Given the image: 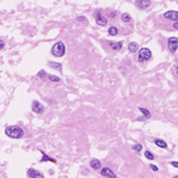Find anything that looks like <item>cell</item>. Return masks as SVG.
Listing matches in <instances>:
<instances>
[{
  "label": "cell",
  "instance_id": "cell-11",
  "mask_svg": "<svg viewBox=\"0 0 178 178\" xmlns=\"http://www.w3.org/2000/svg\"><path fill=\"white\" fill-rule=\"evenodd\" d=\"M128 49L131 52H137L139 49V44L135 43V42H132L128 45Z\"/></svg>",
  "mask_w": 178,
  "mask_h": 178
},
{
  "label": "cell",
  "instance_id": "cell-17",
  "mask_svg": "<svg viewBox=\"0 0 178 178\" xmlns=\"http://www.w3.org/2000/svg\"><path fill=\"white\" fill-rule=\"evenodd\" d=\"M108 34L111 36H115L118 34V29L116 27H114V26H111V27L108 28Z\"/></svg>",
  "mask_w": 178,
  "mask_h": 178
},
{
  "label": "cell",
  "instance_id": "cell-1",
  "mask_svg": "<svg viewBox=\"0 0 178 178\" xmlns=\"http://www.w3.org/2000/svg\"><path fill=\"white\" fill-rule=\"evenodd\" d=\"M5 134L12 139H20L23 135V130L18 126H10L5 129Z\"/></svg>",
  "mask_w": 178,
  "mask_h": 178
},
{
  "label": "cell",
  "instance_id": "cell-22",
  "mask_svg": "<svg viewBox=\"0 0 178 178\" xmlns=\"http://www.w3.org/2000/svg\"><path fill=\"white\" fill-rule=\"evenodd\" d=\"M133 149H134L135 151H137V152H140L141 149H142V146H141V144L134 145V146H133Z\"/></svg>",
  "mask_w": 178,
  "mask_h": 178
},
{
  "label": "cell",
  "instance_id": "cell-27",
  "mask_svg": "<svg viewBox=\"0 0 178 178\" xmlns=\"http://www.w3.org/2000/svg\"><path fill=\"white\" fill-rule=\"evenodd\" d=\"M173 27H174L175 29H178V22H176L174 23V24H173Z\"/></svg>",
  "mask_w": 178,
  "mask_h": 178
},
{
  "label": "cell",
  "instance_id": "cell-9",
  "mask_svg": "<svg viewBox=\"0 0 178 178\" xmlns=\"http://www.w3.org/2000/svg\"><path fill=\"white\" fill-rule=\"evenodd\" d=\"M101 175L104 177H116V175L113 173V171L110 169H108V167H104L101 171Z\"/></svg>",
  "mask_w": 178,
  "mask_h": 178
},
{
  "label": "cell",
  "instance_id": "cell-28",
  "mask_svg": "<svg viewBox=\"0 0 178 178\" xmlns=\"http://www.w3.org/2000/svg\"><path fill=\"white\" fill-rule=\"evenodd\" d=\"M176 70H177V72H178V67H177V68H176Z\"/></svg>",
  "mask_w": 178,
  "mask_h": 178
},
{
  "label": "cell",
  "instance_id": "cell-2",
  "mask_svg": "<svg viewBox=\"0 0 178 178\" xmlns=\"http://www.w3.org/2000/svg\"><path fill=\"white\" fill-rule=\"evenodd\" d=\"M51 53L56 57L63 56L65 54V46L62 42H57L56 44L52 47L51 49Z\"/></svg>",
  "mask_w": 178,
  "mask_h": 178
},
{
  "label": "cell",
  "instance_id": "cell-26",
  "mask_svg": "<svg viewBox=\"0 0 178 178\" xmlns=\"http://www.w3.org/2000/svg\"><path fill=\"white\" fill-rule=\"evenodd\" d=\"M5 46V44H4V42L2 41V40H0V49H2Z\"/></svg>",
  "mask_w": 178,
  "mask_h": 178
},
{
  "label": "cell",
  "instance_id": "cell-24",
  "mask_svg": "<svg viewBox=\"0 0 178 178\" xmlns=\"http://www.w3.org/2000/svg\"><path fill=\"white\" fill-rule=\"evenodd\" d=\"M150 167L153 169L154 171H158V167H157V166H155V164H150Z\"/></svg>",
  "mask_w": 178,
  "mask_h": 178
},
{
  "label": "cell",
  "instance_id": "cell-13",
  "mask_svg": "<svg viewBox=\"0 0 178 178\" xmlns=\"http://www.w3.org/2000/svg\"><path fill=\"white\" fill-rule=\"evenodd\" d=\"M155 144L157 146H159V147H161V148H166L167 147L166 142L164 141V140H162V139H156L155 140Z\"/></svg>",
  "mask_w": 178,
  "mask_h": 178
},
{
  "label": "cell",
  "instance_id": "cell-5",
  "mask_svg": "<svg viewBox=\"0 0 178 178\" xmlns=\"http://www.w3.org/2000/svg\"><path fill=\"white\" fill-rule=\"evenodd\" d=\"M164 17L167 20L178 22V12L177 11H167L164 14Z\"/></svg>",
  "mask_w": 178,
  "mask_h": 178
},
{
  "label": "cell",
  "instance_id": "cell-4",
  "mask_svg": "<svg viewBox=\"0 0 178 178\" xmlns=\"http://www.w3.org/2000/svg\"><path fill=\"white\" fill-rule=\"evenodd\" d=\"M167 46H169V49L171 52H175L178 49V38H176V37L169 38V42H167Z\"/></svg>",
  "mask_w": 178,
  "mask_h": 178
},
{
  "label": "cell",
  "instance_id": "cell-25",
  "mask_svg": "<svg viewBox=\"0 0 178 178\" xmlns=\"http://www.w3.org/2000/svg\"><path fill=\"white\" fill-rule=\"evenodd\" d=\"M171 166H173L174 167H177L178 169V162H171Z\"/></svg>",
  "mask_w": 178,
  "mask_h": 178
},
{
  "label": "cell",
  "instance_id": "cell-14",
  "mask_svg": "<svg viewBox=\"0 0 178 178\" xmlns=\"http://www.w3.org/2000/svg\"><path fill=\"white\" fill-rule=\"evenodd\" d=\"M139 110L142 112L143 116H144L145 119H148V118L151 117V113H150V111L148 110H146V108H139Z\"/></svg>",
  "mask_w": 178,
  "mask_h": 178
},
{
  "label": "cell",
  "instance_id": "cell-16",
  "mask_svg": "<svg viewBox=\"0 0 178 178\" xmlns=\"http://www.w3.org/2000/svg\"><path fill=\"white\" fill-rule=\"evenodd\" d=\"M110 47H111V49H114V50H119V49H122V47H123V44H122L121 42H118V43L110 44Z\"/></svg>",
  "mask_w": 178,
  "mask_h": 178
},
{
  "label": "cell",
  "instance_id": "cell-12",
  "mask_svg": "<svg viewBox=\"0 0 178 178\" xmlns=\"http://www.w3.org/2000/svg\"><path fill=\"white\" fill-rule=\"evenodd\" d=\"M90 166H91L92 169H99L101 166H102V164H101V162L99 160L94 159V160H92L90 162Z\"/></svg>",
  "mask_w": 178,
  "mask_h": 178
},
{
  "label": "cell",
  "instance_id": "cell-3",
  "mask_svg": "<svg viewBox=\"0 0 178 178\" xmlns=\"http://www.w3.org/2000/svg\"><path fill=\"white\" fill-rule=\"evenodd\" d=\"M151 56H152V53H151V50L147 47H143L139 50V62H143V61H147L149 60Z\"/></svg>",
  "mask_w": 178,
  "mask_h": 178
},
{
  "label": "cell",
  "instance_id": "cell-7",
  "mask_svg": "<svg viewBox=\"0 0 178 178\" xmlns=\"http://www.w3.org/2000/svg\"><path fill=\"white\" fill-rule=\"evenodd\" d=\"M151 1L150 0H135V5L139 8V9H146L150 6Z\"/></svg>",
  "mask_w": 178,
  "mask_h": 178
},
{
  "label": "cell",
  "instance_id": "cell-18",
  "mask_svg": "<svg viewBox=\"0 0 178 178\" xmlns=\"http://www.w3.org/2000/svg\"><path fill=\"white\" fill-rule=\"evenodd\" d=\"M42 154H43V158H42V160L41 162H47V161H49V162H52V163H56V161L54 160V159H51V158H49V157H47L46 154H45L43 151H41Z\"/></svg>",
  "mask_w": 178,
  "mask_h": 178
},
{
  "label": "cell",
  "instance_id": "cell-15",
  "mask_svg": "<svg viewBox=\"0 0 178 178\" xmlns=\"http://www.w3.org/2000/svg\"><path fill=\"white\" fill-rule=\"evenodd\" d=\"M121 18H122V20H123L124 22H131V20H132L131 16H130L128 13H124V14H122Z\"/></svg>",
  "mask_w": 178,
  "mask_h": 178
},
{
  "label": "cell",
  "instance_id": "cell-8",
  "mask_svg": "<svg viewBox=\"0 0 178 178\" xmlns=\"http://www.w3.org/2000/svg\"><path fill=\"white\" fill-rule=\"evenodd\" d=\"M32 110L36 113H42L44 111V107L39 102L34 101L32 104Z\"/></svg>",
  "mask_w": 178,
  "mask_h": 178
},
{
  "label": "cell",
  "instance_id": "cell-23",
  "mask_svg": "<svg viewBox=\"0 0 178 178\" xmlns=\"http://www.w3.org/2000/svg\"><path fill=\"white\" fill-rule=\"evenodd\" d=\"M37 76H38L39 78H43V76H46V72H45L44 70H41V71H40L39 73H38V75H37Z\"/></svg>",
  "mask_w": 178,
  "mask_h": 178
},
{
  "label": "cell",
  "instance_id": "cell-20",
  "mask_svg": "<svg viewBox=\"0 0 178 178\" xmlns=\"http://www.w3.org/2000/svg\"><path fill=\"white\" fill-rule=\"evenodd\" d=\"M49 65H51L56 70H61V67H62L61 64H58V63H54V62H49Z\"/></svg>",
  "mask_w": 178,
  "mask_h": 178
},
{
  "label": "cell",
  "instance_id": "cell-19",
  "mask_svg": "<svg viewBox=\"0 0 178 178\" xmlns=\"http://www.w3.org/2000/svg\"><path fill=\"white\" fill-rule=\"evenodd\" d=\"M144 156L148 159V160H154V155L150 152V151H145Z\"/></svg>",
  "mask_w": 178,
  "mask_h": 178
},
{
  "label": "cell",
  "instance_id": "cell-6",
  "mask_svg": "<svg viewBox=\"0 0 178 178\" xmlns=\"http://www.w3.org/2000/svg\"><path fill=\"white\" fill-rule=\"evenodd\" d=\"M96 22H97V24H99L101 26H105V25H107V23H108V20H106V18H104L102 14H101V11L99 12H96Z\"/></svg>",
  "mask_w": 178,
  "mask_h": 178
},
{
  "label": "cell",
  "instance_id": "cell-21",
  "mask_svg": "<svg viewBox=\"0 0 178 178\" xmlns=\"http://www.w3.org/2000/svg\"><path fill=\"white\" fill-rule=\"evenodd\" d=\"M49 79L52 82H58V81H61L60 78H58V76H49Z\"/></svg>",
  "mask_w": 178,
  "mask_h": 178
},
{
  "label": "cell",
  "instance_id": "cell-10",
  "mask_svg": "<svg viewBox=\"0 0 178 178\" xmlns=\"http://www.w3.org/2000/svg\"><path fill=\"white\" fill-rule=\"evenodd\" d=\"M27 175L29 177H32V178H44V175H42L39 171H37L33 169H28Z\"/></svg>",
  "mask_w": 178,
  "mask_h": 178
}]
</instances>
